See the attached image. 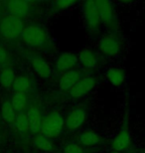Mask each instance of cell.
<instances>
[{
	"mask_svg": "<svg viewBox=\"0 0 145 153\" xmlns=\"http://www.w3.org/2000/svg\"><path fill=\"white\" fill-rule=\"evenodd\" d=\"M33 145L36 149L41 152H52L54 150L55 146L52 139L44 136L43 134L36 135L33 139Z\"/></svg>",
	"mask_w": 145,
	"mask_h": 153,
	"instance_id": "21",
	"label": "cell"
},
{
	"mask_svg": "<svg viewBox=\"0 0 145 153\" xmlns=\"http://www.w3.org/2000/svg\"><path fill=\"white\" fill-rule=\"evenodd\" d=\"M78 55L73 52H63L55 60V69L59 73H66L71 70H74L78 65Z\"/></svg>",
	"mask_w": 145,
	"mask_h": 153,
	"instance_id": "8",
	"label": "cell"
},
{
	"mask_svg": "<svg viewBox=\"0 0 145 153\" xmlns=\"http://www.w3.org/2000/svg\"><path fill=\"white\" fill-rule=\"evenodd\" d=\"M16 79L15 71L11 67H4L0 71V85L4 90H9L13 87L14 81Z\"/></svg>",
	"mask_w": 145,
	"mask_h": 153,
	"instance_id": "18",
	"label": "cell"
},
{
	"mask_svg": "<svg viewBox=\"0 0 145 153\" xmlns=\"http://www.w3.org/2000/svg\"><path fill=\"white\" fill-rule=\"evenodd\" d=\"M78 60L83 68L87 70L97 68L98 65V61H100L97 52L94 51L91 48L83 49L78 55Z\"/></svg>",
	"mask_w": 145,
	"mask_h": 153,
	"instance_id": "13",
	"label": "cell"
},
{
	"mask_svg": "<svg viewBox=\"0 0 145 153\" xmlns=\"http://www.w3.org/2000/svg\"><path fill=\"white\" fill-rule=\"evenodd\" d=\"M24 28V21L18 17L8 14L0 19V35L8 41L20 37Z\"/></svg>",
	"mask_w": 145,
	"mask_h": 153,
	"instance_id": "3",
	"label": "cell"
},
{
	"mask_svg": "<svg viewBox=\"0 0 145 153\" xmlns=\"http://www.w3.org/2000/svg\"><path fill=\"white\" fill-rule=\"evenodd\" d=\"M79 141L83 146L92 147L101 143V136L94 130H85L80 134Z\"/></svg>",
	"mask_w": 145,
	"mask_h": 153,
	"instance_id": "17",
	"label": "cell"
},
{
	"mask_svg": "<svg viewBox=\"0 0 145 153\" xmlns=\"http://www.w3.org/2000/svg\"><path fill=\"white\" fill-rule=\"evenodd\" d=\"M5 8L9 15L18 17L20 19L26 17L30 13V2L21 0H10L5 2Z\"/></svg>",
	"mask_w": 145,
	"mask_h": 153,
	"instance_id": "9",
	"label": "cell"
},
{
	"mask_svg": "<svg viewBox=\"0 0 145 153\" xmlns=\"http://www.w3.org/2000/svg\"><path fill=\"white\" fill-rule=\"evenodd\" d=\"M98 14L101 21V24L109 28H113L116 25V14L112 3L106 0H97Z\"/></svg>",
	"mask_w": 145,
	"mask_h": 153,
	"instance_id": "6",
	"label": "cell"
},
{
	"mask_svg": "<svg viewBox=\"0 0 145 153\" xmlns=\"http://www.w3.org/2000/svg\"><path fill=\"white\" fill-rule=\"evenodd\" d=\"M28 117L29 125H30V131L33 133H38L41 130V124H42V114L40 109L37 106L33 105L31 106L27 114Z\"/></svg>",
	"mask_w": 145,
	"mask_h": 153,
	"instance_id": "16",
	"label": "cell"
},
{
	"mask_svg": "<svg viewBox=\"0 0 145 153\" xmlns=\"http://www.w3.org/2000/svg\"><path fill=\"white\" fill-rule=\"evenodd\" d=\"M64 153H85V149L81 144L70 142L64 147Z\"/></svg>",
	"mask_w": 145,
	"mask_h": 153,
	"instance_id": "25",
	"label": "cell"
},
{
	"mask_svg": "<svg viewBox=\"0 0 145 153\" xmlns=\"http://www.w3.org/2000/svg\"><path fill=\"white\" fill-rule=\"evenodd\" d=\"M87 114L81 108L73 109L65 119V126L68 130H77L85 123Z\"/></svg>",
	"mask_w": 145,
	"mask_h": 153,
	"instance_id": "11",
	"label": "cell"
},
{
	"mask_svg": "<svg viewBox=\"0 0 145 153\" xmlns=\"http://www.w3.org/2000/svg\"><path fill=\"white\" fill-rule=\"evenodd\" d=\"M8 59V52L7 50L0 45V65L3 63H5Z\"/></svg>",
	"mask_w": 145,
	"mask_h": 153,
	"instance_id": "26",
	"label": "cell"
},
{
	"mask_svg": "<svg viewBox=\"0 0 145 153\" xmlns=\"http://www.w3.org/2000/svg\"><path fill=\"white\" fill-rule=\"evenodd\" d=\"M2 116V119L7 124H14L17 117V112L11 105V102L9 100H5L1 105V111H0Z\"/></svg>",
	"mask_w": 145,
	"mask_h": 153,
	"instance_id": "19",
	"label": "cell"
},
{
	"mask_svg": "<svg viewBox=\"0 0 145 153\" xmlns=\"http://www.w3.org/2000/svg\"><path fill=\"white\" fill-rule=\"evenodd\" d=\"M110 153H120V152H117V151H112Z\"/></svg>",
	"mask_w": 145,
	"mask_h": 153,
	"instance_id": "27",
	"label": "cell"
},
{
	"mask_svg": "<svg viewBox=\"0 0 145 153\" xmlns=\"http://www.w3.org/2000/svg\"><path fill=\"white\" fill-rule=\"evenodd\" d=\"M21 38L24 44L31 49H42L48 42L47 31L42 26L35 24L25 26Z\"/></svg>",
	"mask_w": 145,
	"mask_h": 153,
	"instance_id": "1",
	"label": "cell"
},
{
	"mask_svg": "<svg viewBox=\"0 0 145 153\" xmlns=\"http://www.w3.org/2000/svg\"><path fill=\"white\" fill-rule=\"evenodd\" d=\"M82 13L85 26L87 27L88 31L94 35L98 34L101 27V21L95 1L88 0L83 3Z\"/></svg>",
	"mask_w": 145,
	"mask_h": 153,
	"instance_id": "4",
	"label": "cell"
},
{
	"mask_svg": "<svg viewBox=\"0 0 145 153\" xmlns=\"http://www.w3.org/2000/svg\"><path fill=\"white\" fill-rule=\"evenodd\" d=\"M14 126L16 128V130L21 134H26L30 131V125L28 121V117L27 114H24L23 112L17 114L16 120H15Z\"/></svg>",
	"mask_w": 145,
	"mask_h": 153,
	"instance_id": "23",
	"label": "cell"
},
{
	"mask_svg": "<svg viewBox=\"0 0 145 153\" xmlns=\"http://www.w3.org/2000/svg\"><path fill=\"white\" fill-rule=\"evenodd\" d=\"M30 66L34 73L42 79H48L52 74V68L41 56H34L30 59Z\"/></svg>",
	"mask_w": 145,
	"mask_h": 153,
	"instance_id": "12",
	"label": "cell"
},
{
	"mask_svg": "<svg viewBox=\"0 0 145 153\" xmlns=\"http://www.w3.org/2000/svg\"><path fill=\"white\" fill-rule=\"evenodd\" d=\"M65 126V119L59 111H52L43 118L40 132L49 139L58 138Z\"/></svg>",
	"mask_w": 145,
	"mask_h": 153,
	"instance_id": "2",
	"label": "cell"
},
{
	"mask_svg": "<svg viewBox=\"0 0 145 153\" xmlns=\"http://www.w3.org/2000/svg\"><path fill=\"white\" fill-rule=\"evenodd\" d=\"M14 93H22L26 94L32 88V82L31 79L26 75H19L16 76V79L14 81L13 87Z\"/></svg>",
	"mask_w": 145,
	"mask_h": 153,
	"instance_id": "20",
	"label": "cell"
},
{
	"mask_svg": "<svg viewBox=\"0 0 145 153\" xmlns=\"http://www.w3.org/2000/svg\"><path fill=\"white\" fill-rule=\"evenodd\" d=\"M97 85V79L94 76H83L77 84L74 85V88L70 91V96L73 99H81L87 96L94 90Z\"/></svg>",
	"mask_w": 145,
	"mask_h": 153,
	"instance_id": "7",
	"label": "cell"
},
{
	"mask_svg": "<svg viewBox=\"0 0 145 153\" xmlns=\"http://www.w3.org/2000/svg\"><path fill=\"white\" fill-rule=\"evenodd\" d=\"M131 143H132V137L130 131L127 128H121L116 133V135L112 141V151H117L121 153L122 151H124L130 147Z\"/></svg>",
	"mask_w": 145,
	"mask_h": 153,
	"instance_id": "10",
	"label": "cell"
},
{
	"mask_svg": "<svg viewBox=\"0 0 145 153\" xmlns=\"http://www.w3.org/2000/svg\"><path fill=\"white\" fill-rule=\"evenodd\" d=\"M11 105L16 111V112L21 114L24 109L26 108L27 103H28V99H27L26 94L22 93H14L11 97Z\"/></svg>",
	"mask_w": 145,
	"mask_h": 153,
	"instance_id": "22",
	"label": "cell"
},
{
	"mask_svg": "<svg viewBox=\"0 0 145 153\" xmlns=\"http://www.w3.org/2000/svg\"><path fill=\"white\" fill-rule=\"evenodd\" d=\"M76 3V1H72V0H60V1H55L53 3V8L56 11H64L74 6Z\"/></svg>",
	"mask_w": 145,
	"mask_h": 153,
	"instance_id": "24",
	"label": "cell"
},
{
	"mask_svg": "<svg viewBox=\"0 0 145 153\" xmlns=\"http://www.w3.org/2000/svg\"><path fill=\"white\" fill-rule=\"evenodd\" d=\"M98 50L103 56L115 58L121 52V43L119 38L115 34H107L103 36L98 41Z\"/></svg>",
	"mask_w": 145,
	"mask_h": 153,
	"instance_id": "5",
	"label": "cell"
},
{
	"mask_svg": "<svg viewBox=\"0 0 145 153\" xmlns=\"http://www.w3.org/2000/svg\"><path fill=\"white\" fill-rule=\"evenodd\" d=\"M83 78L81 72L79 70H71L66 73H63L61 75L60 81H59V85L60 88L64 91H70L74 88L77 82Z\"/></svg>",
	"mask_w": 145,
	"mask_h": 153,
	"instance_id": "14",
	"label": "cell"
},
{
	"mask_svg": "<svg viewBox=\"0 0 145 153\" xmlns=\"http://www.w3.org/2000/svg\"><path fill=\"white\" fill-rule=\"evenodd\" d=\"M107 82L113 87H120L124 84L126 79L125 71L118 67H109L106 72Z\"/></svg>",
	"mask_w": 145,
	"mask_h": 153,
	"instance_id": "15",
	"label": "cell"
}]
</instances>
